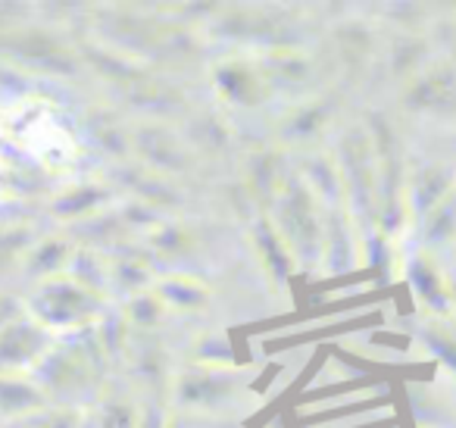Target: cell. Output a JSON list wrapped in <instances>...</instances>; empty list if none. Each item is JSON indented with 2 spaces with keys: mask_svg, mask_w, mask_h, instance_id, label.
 Instances as JSON below:
<instances>
[{
  "mask_svg": "<svg viewBox=\"0 0 456 428\" xmlns=\"http://www.w3.org/2000/svg\"><path fill=\"white\" fill-rule=\"evenodd\" d=\"M0 141L41 172H69L85 157L82 132L72 116L45 95L0 101Z\"/></svg>",
  "mask_w": 456,
  "mask_h": 428,
  "instance_id": "1",
  "label": "cell"
},
{
  "mask_svg": "<svg viewBox=\"0 0 456 428\" xmlns=\"http://www.w3.org/2000/svg\"><path fill=\"white\" fill-rule=\"evenodd\" d=\"M16 194V163L10 160V153L0 147V203L13 201Z\"/></svg>",
  "mask_w": 456,
  "mask_h": 428,
  "instance_id": "2",
  "label": "cell"
}]
</instances>
